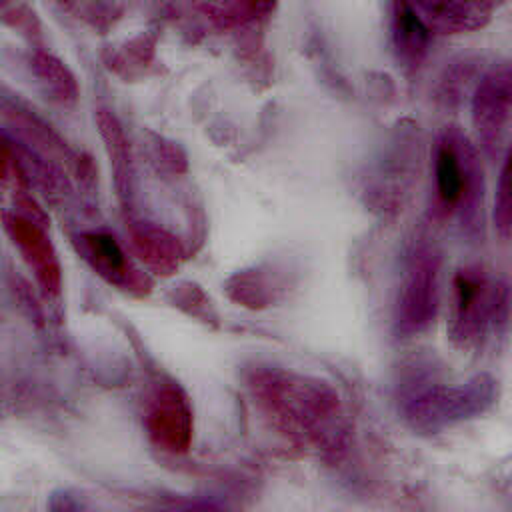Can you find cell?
I'll return each instance as SVG.
<instances>
[{"mask_svg": "<svg viewBox=\"0 0 512 512\" xmlns=\"http://www.w3.org/2000/svg\"><path fill=\"white\" fill-rule=\"evenodd\" d=\"M440 256L430 246H416L406 262L394 326L400 336H414L426 330L438 308Z\"/></svg>", "mask_w": 512, "mask_h": 512, "instance_id": "obj_4", "label": "cell"}, {"mask_svg": "<svg viewBox=\"0 0 512 512\" xmlns=\"http://www.w3.org/2000/svg\"><path fill=\"white\" fill-rule=\"evenodd\" d=\"M434 208L444 218L476 226L482 210L484 176L476 148L456 128H444L434 144Z\"/></svg>", "mask_w": 512, "mask_h": 512, "instance_id": "obj_2", "label": "cell"}, {"mask_svg": "<svg viewBox=\"0 0 512 512\" xmlns=\"http://www.w3.org/2000/svg\"><path fill=\"white\" fill-rule=\"evenodd\" d=\"M492 218H494V228L498 236L502 240L512 242V142L506 150V156L498 174Z\"/></svg>", "mask_w": 512, "mask_h": 512, "instance_id": "obj_8", "label": "cell"}, {"mask_svg": "<svg viewBox=\"0 0 512 512\" xmlns=\"http://www.w3.org/2000/svg\"><path fill=\"white\" fill-rule=\"evenodd\" d=\"M430 28L458 34L472 32L490 22L506 0H410Z\"/></svg>", "mask_w": 512, "mask_h": 512, "instance_id": "obj_7", "label": "cell"}, {"mask_svg": "<svg viewBox=\"0 0 512 512\" xmlns=\"http://www.w3.org/2000/svg\"><path fill=\"white\" fill-rule=\"evenodd\" d=\"M248 2L254 4L256 10H260V12H268L272 8V4H274V0H248Z\"/></svg>", "mask_w": 512, "mask_h": 512, "instance_id": "obj_11", "label": "cell"}, {"mask_svg": "<svg viewBox=\"0 0 512 512\" xmlns=\"http://www.w3.org/2000/svg\"><path fill=\"white\" fill-rule=\"evenodd\" d=\"M84 244L88 256H94V262L102 274H114V280L126 274V256L114 236L102 232L84 234Z\"/></svg>", "mask_w": 512, "mask_h": 512, "instance_id": "obj_9", "label": "cell"}, {"mask_svg": "<svg viewBox=\"0 0 512 512\" xmlns=\"http://www.w3.org/2000/svg\"><path fill=\"white\" fill-rule=\"evenodd\" d=\"M512 318V288L480 264L458 268L452 280L450 338L460 348H476L506 332Z\"/></svg>", "mask_w": 512, "mask_h": 512, "instance_id": "obj_1", "label": "cell"}, {"mask_svg": "<svg viewBox=\"0 0 512 512\" xmlns=\"http://www.w3.org/2000/svg\"><path fill=\"white\" fill-rule=\"evenodd\" d=\"M500 494H502V500L512 508V476H508V478L502 482Z\"/></svg>", "mask_w": 512, "mask_h": 512, "instance_id": "obj_10", "label": "cell"}, {"mask_svg": "<svg viewBox=\"0 0 512 512\" xmlns=\"http://www.w3.org/2000/svg\"><path fill=\"white\" fill-rule=\"evenodd\" d=\"M390 38L398 64L414 72L428 56L432 28L410 0H392Z\"/></svg>", "mask_w": 512, "mask_h": 512, "instance_id": "obj_6", "label": "cell"}, {"mask_svg": "<svg viewBox=\"0 0 512 512\" xmlns=\"http://www.w3.org/2000/svg\"><path fill=\"white\" fill-rule=\"evenodd\" d=\"M512 120V62L492 66L472 96V124L486 156L494 158Z\"/></svg>", "mask_w": 512, "mask_h": 512, "instance_id": "obj_5", "label": "cell"}, {"mask_svg": "<svg viewBox=\"0 0 512 512\" xmlns=\"http://www.w3.org/2000/svg\"><path fill=\"white\" fill-rule=\"evenodd\" d=\"M498 400V380L486 372L456 386H428L412 390L404 404L408 424L424 434H438L450 426L488 412Z\"/></svg>", "mask_w": 512, "mask_h": 512, "instance_id": "obj_3", "label": "cell"}]
</instances>
